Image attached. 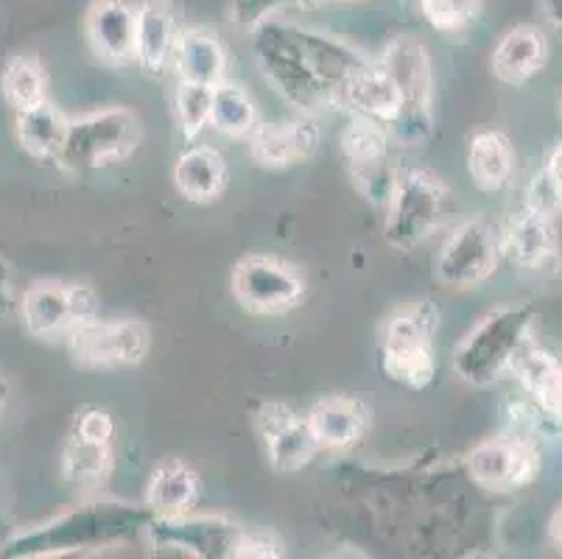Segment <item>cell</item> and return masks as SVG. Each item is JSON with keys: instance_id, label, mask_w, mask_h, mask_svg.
<instances>
[{"instance_id": "obj_1", "label": "cell", "mask_w": 562, "mask_h": 559, "mask_svg": "<svg viewBox=\"0 0 562 559\" xmlns=\"http://www.w3.org/2000/svg\"><path fill=\"white\" fill-rule=\"evenodd\" d=\"M252 54L266 81L303 115L339 104V90L370 56L319 31L266 20L252 29Z\"/></svg>"}, {"instance_id": "obj_2", "label": "cell", "mask_w": 562, "mask_h": 559, "mask_svg": "<svg viewBox=\"0 0 562 559\" xmlns=\"http://www.w3.org/2000/svg\"><path fill=\"white\" fill-rule=\"evenodd\" d=\"M151 521L149 506L117 504V501H93L79 510H70L65 515L54 517L48 523H40L37 529L23 532L3 543L0 554L3 557H59V554L87 551V548H104L112 543L130 540L146 523Z\"/></svg>"}, {"instance_id": "obj_3", "label": "cell", "mask_w": 562, "mask_h": 559, "mask_svg": "<svg viewBox=\"0 0 562 559\" xmlns=\"http://www.w3.org/2000/svg\"><path fill=\"white\" fill-rule=\"evenodd\" d=\"M437 327L439 311L428 300L401 308L383 322L381 369L386 378L414 392L431 387L437 376V356H434Z\"/></svg>"}, {"instance_id": "obj_4", "label": "cell", "mask_w": 562, "mask_h": 559, "mask_svg": "<svg viewBox=\"0 0 562 559\" xmlns=\"http://www.w3.org/2000/svg\"><path fill=\"white\" fill-rule=\"evenodd\" d=\"M392 76L401 96V110L390 123V137L401 146H423L434 132L431 59L428 48L414 37H395L378 59Z\"/></svg>"}, {"instance_id": "obj_5", "label": "cell", "mask_w": 562, "mask_h": 559, "mask_svg": "<svg viewBox=\"0 0 562 559\" xmlns=\"http://www.w3.org/2000/svg\"><path fill=\"white\" fill-rule=\"evenodd\" d=\"M535 311L529 305L498 308L484 316L453 353V372L470 387H490L513 364L515 353L529 338Z\"/></svg>"}, {"instance_id": "obj_6", "label": "cell", "mask_w": 562, "mask_h": 559, "mask_svg": "<svg viewBox=\"0 0 562 559\" xmlns=\"http://www.w3.org/2000/svg\"><path fill=\"white\" fill-rule=\"evenodd\" d=\"M143 126L135 112L124 107L90 112L70 118L68 135L56 163L70 174H85L104 168L110 163L126 160L140 146Z\"/></svg>"}, {"instance_id": "obj_7", "label": "cell", "mask_w": 562, "mask_h": 559, "mask_svg": "<svg viewBox=\"0 0 562 559\" xmlns=\"http://www.w3.org/2000/svg\"><path fill=\"white\" fill-rule=\"evenodd\" d=\"M448 199H451V191L437 174L426 171V168L401 174L395 193L386 204L390 210L386 227H383L386 244L401 253L417 249L423 241L437 233L439 224L446 222Z\"/></svg>"}, {"instance_id": "obj_8", "label": "cell", "mask_w": 562, "mask_h": 559, "mask_svg": "<svg viewBox=\"0 0 562 559\" xmlns=\"http://www.w3.org/2000/svg\"><path fill=\"white\" fill-rule=\"evenodd\" d=\"M339 152L361 197L378 208H386L401 179L392 160L390 130L370 118L350 115L339 132Z\"/></svg>"}, {"instance_id": "obj_9", "label": "cell", "mask_w": 562, "mask_h": 559, "mask_svg": "<svg viewBox=\"0 0 562 559\" xmlns=\"http://www.w3.org/2000/svg\"><path fill=\"white\" fill-rule=\"evenodd\" d=\"M99 316V297L85 283H34L20 302V320L40 342H65L87 320Z\"/></svg>"}, {"instance_id": "obj_10", "label": "cell", "mask_w": 562, "mask_h": 559, "mask_svg": "<svg viewBox=\"0 0 562 559\" xmlns=\"http://www.w3.org/2000/svg\"><path fill=\"white\" fill-rule=\"evenodd\" d=\"M229 289L247 314L280 316L303 302L305 280L294 266L274 255H247L233 266Z\"/></svg>"}, {"instance_id": "obj_11", "label": "cell", "mask_w": 562, "mask_h": 559, "mask_svg": "<svg viewBox=\"0 0 562 559\" xmlns=\"http://www.w3.org/2000/svg\"><path fill=\"white\" fill-rule=\"evenodd\" d=\"M70 361L85 369L137 367L149 356L151 331L137 320H87L65 338Z\"/></svg>"}, {"instance_id": "obj_12", "label": "cell", "mask_w": 562, "mask_h": 559, "mask_svg": "<svg viewBox=\"0 0 562 559\" xmlns=\"http://www.w3.org/2000/svg\"><path fill=\"white\" fill-rule=\"evenodd\" d=\"M501 258V235L493 222L476 215L448 233L437 255V280L451 289L482 286L495 271Z\"/></svg>"}, {"instance_id": "obj_13", "label": "cell", "mask_w": 562, "mask_h": 559, "mask_svg": "<svg viewBox=\"0 0 562 559\" xmlns=\"http://www.w3.org/2000/svg\"><path fill=\"white\" fill-rule=\"evenodd\" d=\"M263 454L278 473H297L319 454L308 417L291 412L285 403H263L255 414Z\"/></svg>"}, {"instance_id": "obj_14", "label": "cell", "mask_w": 562, "mask_h": 559, "mask_svg": "<svg viewBox=\"0 0 562 559\" xmlns=\"http://www.w3.org/2000/svg\"><path fill=\"white\" fill-rule=\"evenodd\" d=\"M151 543L160 548L191 554V557H233L235 543L241 540L244 526L224 517H157L146 523Z\"/></svg>"}, {"instance_id": "obj_15", "label": "cell", "mask_w": 562, "mask_h": 559, "mask_svg": "<svg viewBox=\"0 0 562 559\" xmlns=\"http://www.w3.org/2000/svg\"><path fill=\"white\" fill-rule=\"evenodd\" d=\"M540 470L538 445L504 437L476 445L468 456V473L487 490H518L535 481Z\"/></svg>"}, {"instance_id": "obj_16", "label": "cell", "mask_w": 562, "mask_h": 559, "mask_svg": "<svg viewBox=\"0 0 562 559\" xmlns=\"http://www.w3.org/2000/svg\"><path fill=\"white\" fill-rule=\"evenodd\" d=\"M249 141V154L260 168L269 171H283V168L297 166L311 160L322 146V130L314 115L294 118V121L258 123Z\"/></svg>"}, {"instance_id": "obj_17", "label": "cell", "mask_w": 562, "mask_h": 559, "mask_svg": "<svg viewBox=\"0 0 562 559\" xmlns=\"http://www.w3.org/2000/svg\"><path fill=\"white\" fill-rule=\"evenodd\" d=\"M87 43L90 51L110 68H124L135 62L137 7L130 0H95L87 9Z\"/></svg>"}, {"instance_id": "obj_18", "label": "cell", "mask_w": 562, "mask_h": 559, "mask_svg": "<svg viewBox=\"0 0 562 559\" xmlns=\"http://www.w3.org/2000/svg\"><path fill=\"white\" fill-rule=\"evenodd\" d=\"M509 372L520 381L526 394L531 398V406L538 409L540 420L554 423L562 428V367L560 358L551 356L531 338L515 353Z\"/></svg>"}, {"instance_id": "obj_19", "label": "cell", "mask_w": 562, "mask_h": 559, "mask_svg": "<svg viewBox=\"0 0 562 559\" xmlns=\"http://www.w3.org/2000/svg\"><path fill=\"white\" fill-rule=\"evenodd\" d=\"M336 110H345L347 115L370 118V121L383 123L390 130V123L395 121L397 110H401V96H397L395 81L383 70L381 62L370 59L364 68L356 70L341 85Z\"/></svg>"}, {"instance_id": "obj_20", "label": "cell", "mask_w": 562, "mask_h": 559, "mask_svg": "<svg viewBox=\"0 0 562 559\" xmlns=\"http://www.w3.org/2000/svg\"><path fill=\"white\" fill-rule=\"evenodd\" d=\"M501 249L515 266L526 271H543L557 260V227L551 213L526 208L501 235Z\"/></svg>"}, {"instance_id": "obj_21", "label": "cell", "mask_w": 562, "mask_h": 559, "mask_svg": "<svg viewBox=\"0 0 562 559\" xmlns=\"http://www.w3.org/2000/svg\"><path fill=\"white\" fill-rule=\"evenodd\" d=\"M546 59H549V43H546L543 31L538 25L520 23L501 34L493 48L490 68L498 81L520 87L546 68Z\"/></svg>"}, {"instance_id": "obj_22", "label": "cell", "mask_w": 562, "mask_h": 559, "mask_svg": "<svg viewBox=\"0 0 562 559\" xmlns=\"http://www.w3.org/2000/svg\"><path fill=\"white\" fill-rule=\"evenodd\" d=\"M180 40L177 14L168 0H143L137 3V48L135 62L149 76H160Z\"/></svg>"}, {"instance_id": "obj_23", "label": "cell", "mask_w": 562, "mask_h": 559, "mask_svg": "<svg viewBox=\"0 0 562 559\" xmlns=\"http://www.w3.org/2000/svg\"><path fill=\"white\" fill-rule=\"evenodd\" d=\"M308 423L319 448L347 450L364 439L367 428H370V412L361 400L330 394L311 409Z\"/></svg>"}, {"instance_id": "obj_24", "label": "cell", "mask_w": 562, "mask_h": 559, "mask_svg": "<svg viewBox=\"0 0 562 559\" xmlns=\"http://www.w3.org/2000/svg\"><path fill=\"white\" fill-rule=\"evenodd\" d=\"M227 160L213 146H191L173 166V188L193 204H211L227 188Z\"/></svg>"}, {"instance_id": "obj_25", "label": "cell", "mask_w": 562, "mask_h": 559, "mask_svg": "<svg viewBox=\"0 0 562 559\" xmlns=\"http://www.w3.org/2000/svg\"><path fill=\"white\" fill-rule=\"evenodd\" d=\"M171 62L180 81L191 85L216 87L227 76V51L211 29L180 31Z\"/></svg>"}, {"instance_id": "obj_26", "label": "cell", "mask_w": 562, "mask_h": 559, "mask_svg": "<svg viewBox=\"0 0 562 559\" xmlns=\"http://www.w3.org/2000/svg\"><path fill=\"white\" fill-rule=\"evenodd\" d=\"M199 501V479L186 461L168 459L155 468L146 490V506L157 517H177L193 512Z\"/></svg>"}, {"instance_id": "obj_27", "label": "cell", "mask_w": 562, "mask_h": 559, "mask_svg": "<svg viewBox=\"0 0 562 559\" xmlns=\"http://www.w3.org/2000/svg\"><path fill=\"white\" fill-rule=\"evenodd\" d=\"M468 171L473 185L484 193H501L513 182L515 154L507 135L490 130L470 137Z\"/></svg>"}, {"instance_id": "obj_28", "label": "cell", "mask_w": 562, "mask_h": 559, "mask_svg": "<svg viewBox=\"0 0 562 559\" xmlns=\"http://www.w3.org/2000/svg\"><path fill=\"white\" fill-rule=\"evenodd\" d=\"M68 121L59 107L50 104L48 99L43 104L32 107V110L18 112V123H14V135H18L20 148H23L32 160H54L63 152L65 135H68Z\"/></svg>"}, {"instance_id": "obj_29", "label": "cell", "mask_w": 562, "mask_h": 559, "mask_svg": "<svg viewBox=\"0 0 562 559\" xmlns=\"http://www.w3.org/2000/svg\"><path fill=\"white\" fill-rule=\"evenodd\" d=\"M258 110L255 101L249 99V92L244 87L233 85L224 79L222 85L213 87V104H211V126L224 137H241L252 135L258 126Z\"/></svg>"}, {"instance_id": "obj_30", "label": "cell", "mask_w": 562, "mask_h": 559, "mask_svg": "<svg viewBox=\"0 0 562 559\" xmlns=\"http://www.w3.org/2000/svg\"><path fill=\"white\" fill-rule=\"evenodd\" d=\"M63 473L70 484L85 490L104 484L112 473V443H93L70 434L63 454Z\"/></svg>"}, {"instance_id": "obj_31", "label": "cell", "mask_w": 562, "mask_h": 559, "mask_svg": "<svg viewBox=\"0 0 562 559\" xmlns=\"http://www.w3.org/2000/svg\"><path fill=\"white\" fill-rule=\"evenodd\" d=\"M0 92L14 112L32 110L45 101V70L34 56H12L0 74Z\"/></svg>"}, {"instance_id": "obj_32", "label": "cell", "mask_w": 562, "mask_h": 559, "mask_svg": "<svg viewBox=\"0 0 562 559\" xmlns=\"http://www.w3.org/2000/svg\"><path fill=\"white\" fill-rule=\"evenodd\" d=\"M211 104L213 87L180 81L177 96H173V112H177V126H180L182 141L193 143L211 126Z\"/></svg>"}, {"instance_id": "obj_33", "label": "cell", "mask_w": 562, "mask_h": 559, "mask_svg": "<svg viewBox=\"0 0 562 559\" xmlns=\"http://www.w3.org/2000/svg\"><path fill=\"white\" fill-rule=\"evenodd\" d=\"M414 3L420 9L423 20L446 37L464 34L476 23L484 7V0H414Z\"/></svg>"}, {"instance_id": "obj_34", "label": "cell", "mask_w": 562, "mask_h": 559, "mask_svg": "<svg viewBox=\"0 0 562 559\" xmlns=\"http://www.w3.org/2000/svg\"><path fill=\"white\" fill-rule=\"evenodd\" d=\"M76 437L93 439V443H112V434H115V425L112 417L99 406H81L74 417V431Z\"/></svg>"}, {"instance_id": "obj_35", "label": "cell", "mask_w": 562, "mask_h": 559, "mask_svg": "<svg viewBox=\"0 0 562 559\" xmlns=\"http://www.w3.org/2000/svg\"><path fill=\"white\" fill-rule=\"evenodd\" d=\"M283 557V546L274 535L258 529H244L241 540L235 543L233 559H278Z\"/></svg>"}, {"instance_id": "obj_36", "label": "cell", "mask_w": 562, "mask_h": 559, "mask_svg": "<svg viewBox=\"0 0 562 559\" xmlns=\"http://www.w3.org/2000/svg\"><path fill=\"white\" fill-rule=\"evenodd\" d=\"M18 300H14V286H12V271H9L7 260L0 258V320H7L14 311Z\"/></svg>"}, {"instance_id": "obj_37", "label": "cell", "mask_w": 562, "mask_h": 559, "mask_svg": "<svg viewBox=\"0 0 562 559\" xmlns=\"http://www.w3.org/2000/svg\"><path fill=\"white\" fill-rule=\"evenodd\" d=\"M546 179H549L551 191H554L557 208H562V143L557 146V152L551 154L549 166H546Z\"/></svg>"}, {"instance_id": "obj_38", "label": "cell", "mask_w": 562, "mask_h": 559, "mask_svg": "<svg viewBox=\"0 0 562 559\" xmlns=\"http://www.w3.org/2000/svg\"><path fill=\"white\" fill-rule=\"evenodd\" d=\"M549 535H551V543H554L557 548H562V504H560V510H557L554 515H551Z\"/></svg>"}, {"instance_id": "obj_39", "label": "cell", "mask_w": 562, "mask_h": 559, "mask_svg": "<svg viewBox=\"0 0 562 559\" xmlns=\"http://www.w3.org/2000/svg\"><path fill=\"white\" fill-rule=\"evenodd\" d=\"M540 7L546 9V14L551 18V23L557 29H562V0H540Z\"/></svg>"}, {"instance_id": "obj_40", "label": "cell", "mask_w": 562, "mask_h": 559, "mask_svg": "<svg viewBox=\"0 0 562 559\" xmlns=\"http://www.w3.org/2000/svg\"><path fill=\"white\" fill-rule=\"evenodd\" d=\"M300 3H322V0H283V7H285V9L300 7Z\"/></svg>"}, {"instance_id": "obj_41", "label": "cell", "mask_w": 562, "mask_h": 559, "mask_svg": "<svg viewBox=\"0 0 562 559\" xmlns=\"http://www.w3.org/2000/svg\"><path fill=\"white\" fill-rule=\"evenodd\" d=\"M3 406H7V383L0 381V414H3Z\"/></svg>"}, {"instance_id": "obj_42", "label": "cell", "mask_w": 562, "mask_h": 559, "mask_svg": "<svg viewBox=\"0 0 562 559\" xmlns=\"http://www.w3.org/2000/svg\"><path fill=\"white\" fill-rule=\"evenodd\" d=\"M560 367H562V358H560Z\"/></svg>"}]
</instances>
